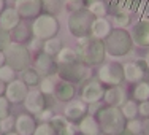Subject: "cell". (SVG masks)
<instances>
[{"mask_svg": "<svg viewBox=\"0 0 149 135\" xmlns=\"http://www.w3.org/2000/svg\"><path fill=\"white\" fill-rule=\"evenodd\" d=\"M76 52L81 62L87 64L89 67L100 65V64H103V60L106 57V49H105L103 40L94 38L91 35L84 38H78Z\"/></svg>", "mask_w": 149, "mask_h": 135, "instance_id": "obj_1", "label": "cell"}, {"mask_svg": "<svg viewBox=\"0 0 149 135\" xmlns=\"http://www.w3.org/2000/svg\"><path fill=\"white\" fill-rule=\"evenodd\" d=\"M95 118H97L100 132L105 135H120L127 124V119L124 118L122 111L118 106H102L100 111L95 115Z\"/></svg>", "mask_w": 149, "mask_h": 135, "instance_id": "obj_2", "label": "cell"}, {"mask_svg": "<svg viewBox=\"0 0 149 135\" xmlns=\"http://www.w3.org/2000/svg\"><path fill=\"white\" fill-rule=\"evenodd\" d=\"M103 43L106 56H111V57H124L133 48V40L130 32H127L125 29H118V27H113L109 35L103 40Z\"/></svg>", "mask_w": 149, "mask_h": 135, "instance_id": "obj_3", "label": "cell"}, {"mask_svg": "<svg viewBox=\"0 0 149 135\" xmlns=\"http://www.w3.org/2000/svg\"><path fill=\"white\" fill-rule=\"evenodd\" d=\"M32 35L38 40H49L52 37H57L59 34V21L56 16L41 13L32 21Z\"/></svg>", "mask_w": 149, "mask_h": 135, "instance_id": "obj_4", "label": "cell"}, {"mask_svg": "<svg viewBox=\"0 0 149 135\" xmlns=\"http://www.w3.org/2000/svg\"><path fill=\"white\" fill-rule=\"evenodd\" d=\"M57 76L63 81H68L72 84H81L87 81L91 76V67L87 64L76 60L72 64H60L57 70Z\"/></svg>", "mask_w": 149, "mask_h": 135, "instance_id": "obj_5", "label": "cell"}, {"mask_svg": "<svg viewBox=\"0 0 149 135\" xmlns=\"http://www.w3.org/2000/svg\"><path fill=\"white\" fill-rule=\"evenodd\" d=\"M92 21H94V16L89 13L87 8H84L79 11H72L67 21V27L74 38H84L91 35Z\"/></svg>", "mask_w": 149, "mask_h": 135, "instance_id": "obj_6", "label": "cell"}, {"mask_svg": "<svg viewBox=\"0 0 149 135\" xmlns=\"http://www.w3.org/2000/svg\"><path fill=\"white\" fill-rule=\"evenodd\" d=\"M5 59L6 64L11 65L16 72H21L26 67L30 65V49L24 43H17V41H11L5 48Z\"/></svg>", "mask_w": 149, "mask_h": 135, "instance_id": "obj_7", "label": "cell"}, {"mask_svg": "<svg viewBox=\"0 0 149 135\" xmlns=\"http://www.w3.org/2000/svg\"><path fill=\"white\" fill-rule=\"evenodd\" d=\"M97 78L103 86H120L124 81V65L116 60L100 64L97 70Z\"/></svg>", "mask_w": 149, "mask_h": 135, "instance_id": "obj_8", "label": "cell"}, {"mask_svg": "<svg viewBox=\"0 0 149 135\" xmlns=\"http://www.w3.org/2000/svg\"><path fill=\"white\" fill-rule=\"evenodd\" d=\"M27 92H29V86H27L21 78H15L13 81L6 83L5 97L10 100L11 105L24 104V100H26V97H27Z\"/></svg>", "mask_w": 149, "mask_h": 135, "instance_id": "obj_9", "label": "cell"}, {"mask_svg": "<svg viewBox=\"0 0 149 135\" xmlns=\"http://www.w3.org/2000/svg\"><path fill=\"white\" fill-rule=\"evenodd\" d=\"M49 95H45L40 89H29L27 97L24 100V106H26L27 113L37 116L38 113H41L45 108H48L49 102H48Z\"/></svg>", "mask_w": 149, "mask_h": 135, "instance_id": "obj_10", "label": "cell"}, {"mask_svg": "<svg viewBox=\"0 0 149 135\" xmlns=\"http://www.w3.org/2000/svg\"><path fill=\"white\" fill-rule=\"evenodd\" d=\"M105 94V86L97 80H89L84 81L83 87H81V100L84 104H95V102H102Z\"/></svg>", "mask_w": 149, "mask_h": 135, "instance_id": "obj_11", "label": "cell"}, {"mask_svg": "<svg viewBox=\"0 0 149 135\" xmlns=\"http://www.w3.org/2000/svg\"><path fill=\"white\" fill-rule=\"evenodd\" d=\"M15 8L22 19H35L43 13L41 0H15Z\"/></svg>", "mask_w": 149, "mask_h": 135, "instance_id": "obj_12", "label": "cell"}, {"mask_svg": "<svg viewBox=\"0 0 149 135\" xmlns=\"http://www.w3.org/2000/svg\"><path fill=\"white\" fill-rule=\"evenodd\" d=\"M33 67L37 69V72L41 76H54V75H57V70H59V64L56 60V57L46 54L43 51H40L37 54Z\"/></svg>", "mask_w": 149, "mask_h": 135, "instance_id": "obj_13", "label": "cell"}, {"mask_svg": "<svg viewBox=\"0 0 149 135\" xmlns=\"http://www.w3.org/2000/svg\"><path fill=\"white\" fill-rule=\"evenodd\" d=\"M63 115L65 118L73 124H78L84 116L87 115V104H84L83 100H78V99H73L67 104L65 110H63Z\"/></svg>", "mask_w": 149, "mask_h": 135, "instance_id": "obj_14", "label": "cell"}, {"mask_svg": "<svg viewBox=\"0 0 149 135\" xmlns=\"http://www.w3.org/2000/svg\"><path fill=\"white\" fill-rule=\"evenodd\" d=\"M37 118L30 113H21L16 118L15 122V130L19 135H33L35 129H37Z\"/></svg>", "mask_w": 149, "mask_h": 135, "instance_id": "obj_15", "label": "cell"}, {"mask_svg": "<svg viewBox=\"0 0 149 135\" xmlns=\"http://www.w3.org/2000/svg\"><path fill=\"white\" fill-rule=\"evenodd\" d=\"M130 35H132L133 45L140 46V48L149 46V19H141L138 24H135Z\"/></svg>", "mask_w": 149, "mask_h": 135, "instance_id": "obj_16", "label": "cell"}, {"mask_svg": "<svg viewBox=\"0 0 149 135\" xmlns=\"http://www.w3.org/2000/svg\"><path fill=\"white\" fill-rule=\"evenodd\" d=\"M146 76L144 62H127L124 65V80L129 83H138Z\"/></svg>", "mask_w": 149, "mask_h": 135, "instance_id": "obj_17", "label": "cell"}, {"mask_svg": "<svg viewBox=\"0 0 149 135\" xmlns=\"http://www.w3.org/2000/svg\"><path fill=\"white\" fill-rule=\"evenodd\" d=\"M103 100H105L106 105L120 108V106L125 104V100H127V94H125V91H124L120 86H109V87L105 89Z\"/></svg>", "mask_w": 149, "mask_h": 135, "instance_id": "obj_18", "label": "cell"}, {"mask_svg": "<svg viewBox=\"0 0 149 135\" xmlns=\"http://www.w3.org/2000/svg\"><path fill=\"white\" fill-rule=\"evenodd\" d=\"M22 21V17L19 16V13L16 11V8H5L0 13V29L11 32L13 29H16V26Z\"/></svg>", "mask_w": 149, "mask_h": 135, "instance_id": "obj_19", "label": "cell"}, {"mask_svg": "<svg viewBox=\"0 0 149 135\" xmlns=\"http://www.w3.org/2000/svg\"><path fill=\"white\" fill-rule=\"evenodd\" d=\"M113 26L106 17H94L91 26V37L98 38V40H105L106 37L109 35Z\"/></svg>", "mask_w": 149, "mask_h": 135, "instance_id": "obj_20", "label": "cell"}, {"mask_svg": "<svg viewBox=\"0 0 149 135\" xmlns=\"http://www.w3.org/2000/svg\"><path fill=\"white\" fill-rule=\"evenodd\" d=\"M74 94H76V87H74V84L68 83V81L60 80L59 83L56 84L54 97L57 99L59 102H65V104H68L70 100L74 99Z\"/></svg>", "mask_w": 149, "mask_h": 135, "instance_id": "obj_21", "label": "cell"}, {"mask_svg": "<svg viewBox=\"0 0 149 135\" xmlns=\"http://www.w3.org/2000/svg\"><path fill=\"white\" fill-rule=\"evenodd\" d=\"M76 126H78V132H81L84 135H98L100 134V127H98L97 118L92 115H86Z\"/></svg>", "mask_w": 149, "mask_h": 135, "instance_id": "obj_22", "label": "cell"}, {"mask_svg": "<svg viewBox=\"0 0 149 135\" xmlns=\"http://www.w3.org/2000/svg\"><path fill=\"white\" fill-rule=\"evenodd\" d=\"M10 34H11V40L13 41L26 43V41L30 38V35H32V27H29L24 21H21V22L16 26V29H13Z\"/></svg>", "mask_w": 149, "mask_h": 135, "instance_id": "obj_23", "label": "cell"}, {"mask_svg": "<svg viewBox=\"0 0 149 135\" xmlns=\"http://www.w3.org/2000/svg\"><path fill=\"white\" fill-rule=\"evenodd\" d=\"M41 78H43V76L37 72V69H35V67H30L29 65V67H26L24 70H21V80H22L29 87L38 86V84H40V81H41Z\"/></svg>", "mask_w": 149, "mask_h": 135, "instance_id": "obj_24", "label": "cell"}, {"mask_svg": "<svg viewBox=\"0 0 149 135\" xmlns=\"http://www.w3.org/2000/svg\"><path fill=\"white\" fill-rule=\"evenodd\" d=\"M132 97H133V100L138 102V104L149 100V81L148 80H141V81H138V83H135Z\"/></svg>", "mask_w": 149, "mask_h": 135, "instance_id": "obj_25", "label": "cell"}, {"mask_svg": "<svg viewBox=\"0 0 149 135\" xmlns=\"http://www.w3.org/2000/svg\"><path fill=\"white\" fill-rule=\"evenodd\" d=\"M87 10L94 17H106L108 3L105 0H87Z\"/></svg>", "mask_w": 149, "mask_h": 135, "instance_id": "obj_26", "label": "cell"}, {"mask_svg": "<svg viewBox=\"0 0 149 135\" xmlns=\"http://www.w3.org/2000/svg\"><path fill=\"white\" fill-rule=\"evenodd\" d=\"M62 48H63L62 41H60L57 37H52V38H49V40L43 41L41 51L46 52V54H49V56H52V57H56V56L60 52V49H62Z\"/></svg>", "mask_w": 149, "mask_h": 135, "instance_id": "obj_27", "label": "cell"}, {"mask_svg": "<svg viewBox=\"0 0 149 135\" xmlns=\"http://www.w3.org/2000/svg\"><path fill=\"white\" fill-rule=\"evenodd\" d=\"M56 60H57V64L60 65V64H72V62H76V60H79V57H78L76 49L62 48V49H60V52L56 56Z\"/></svg>", "mask_w": 149, "mask_h": 135, "instance_id": "obj_28", "label": "cell"}, {"mask_svg": "<svg viewBox=\"0 0 149 135\" xmlns=\"http://www.w3.org/2000/svg\"><path fill=\"white\" fill-rule=\"evenodd\" d=\"M120 111H122L124 118L127 121L129 119H135L138 116V102L130 99V100H125V104L120 106Z\"/></svg>", "mask_w": 149, "mask_h": 135, "instance_id": "obj_29", "label": "cell"}, {"mask_svg": "<svg viewBox=\"0 0 149 135\" xmlns=\"http://www.w3.org/2000/svg\"><path fill=\"white\" fill-rule=\"evenodd\" d=\"M41 3H43V13H48L52 16H57L63 8L62 0H41Z\"/></svg>", "mask_w": 149, "mask_h": 135, "instance_id": "obj_30", "label": "cell"}, {"mask_svg": "<svg viewBox=\"0 0 149 135\" xmlns=\"http://www.w3.org/2000/svg\"><path fill=\"white\" fill-rule=\"evenodd\" d=\"M113 22H114V27L118 29H127L132 22L130 19V13L127 11H116L114 16H113Z\"/></svg>", "mask_w": 149, "mask_h": 135, "instance_id": "obj_31", "label": "cell"}, {"mask_svg": "<svg viewBox=\"0 0 149 135\" xmlns=\"http://www.w3.org/2000/svg\"><path fill=\"white\" fill-rule=\"evenodd\" d=\"M56 81L52 76H43L38 84V89L43 92L45 95H54V89H56Z\"/></svg>", "mask_w": 149, "mask_h": 135, "instance_id": "obj_32", "label": "cell"}, {"mask_svg": "<svg viewBox=\"0 0 149 135\" xmlns=\"http://www.w3.org/2000/svg\"><path fill=\"white\" fill-rule=\"evenodd\" d=\"M15 78H16V70L13 69L11 65L3 64V65L0 67V80H2L3 83H10V81H13Z\"/></svg>", "mask_w": 149, "mask_h": 135, "instance_id": "obj_33", "label": "cell"}, {"mask_svg": "<svg viewBox=\"0 0 149 135\" xmlns=\"http://www.w3.org/2000/svg\"><path fill=\"white\" fill-rule=\"evenodd\" d=\"M49 124H51L52 127L56 129V132H59V130H62L63 127H67L70 124V121L65 118V115H54L51 118V121H49Z\"/></svg>", "mask_w": 149, "mask_h": 135, "instance_id": "obj_34", "label": "cell"}, {"mask_svg": "<svg viewBox=\"0 0 149 135\" xmlns=\"http://www.w3.org/2000/svg\"><path fill=\"white\" fill-rule=\"evenodd\" d=\"M63 6L70 11H79L87 8V0H63Z\"/></svg>", "mask_w": 149, "mask_h": 135, "instance_id": "obj_35", "label": "cell"}, {"mask_svg": "<svg viewBox=\"0 0 149 135\" xmlns=\"http://www.w3.org/2000/svg\"><path fill=\"white\" fill-rule=\"evenodd\" d=\"M33 135H57V132L49 122H40L35 129Z\"/></svg>", "mask_w": 149, "mask_h": 135, "instance_id": "obj_36", "label": "cell"}, {"mask_svg": "<svg viewBox=\"0 0 149 135\" xmlns=\"http://www.w3.org/2000/svg\"><path fill=\"white\" fill-rule=\"evenodd\" d=\"M15 122H16V118H13L11 115L3 118V119H0V132L6 134V132L15 130Z\"/></svg>", "mask_w": 149, "mask_h": 135, "instance_id": "obj_37", "label": "cell"}, {"mask_svg": "<svg viewBox=\"0 0 149 135\" xmlns=\"http://www.w3.org/2000/svg\"><path fill=\"white\" fill-rule=\"evenodd\" d=\"M125 129L130 130L133 135H140L141 132H143V122L141 121H138L136 118L135 119H129L125 124Z\"/></svg>", "mask_w": 149, "mask_h": 135, "instance_id": "obj_38", "label": "cell"}, {"mask_svg": "<svg viewBox=\"0 0 149 135\" xmlns=\"http://www.w3.org/2000/svg\"><path fill=\"white\" fill-rule=\"evenodd\" d=\"M10 100L5 97V95H0V119L10 116Z\"/></svg>", "mask_w": 149, "mask_h": 135, "instance_id": "obj_39", "label": "cell"}, {"mask_svg": "<svg viewBox=\"0 0 149 135\" xmlns=\"http://www.w3.org/2000/svg\"><path fill=\"white\" fill-rule=\"evenodd\" d=\"M141 3H143V0H125V3H124V11H127V13L138 11Z\"/></svg>", "mask_w": 149, "mask_h": 135, "instance_id": "obj_40", "label": "cell"}, {"mask_svg": "<svg viewBox=\"0 0 149 135\" xmlns=\"http://www.w3.org/2000/svg\"><path fill=\"white\" fill-rule=\"evenodd\" d=\"M11 34L3 29H0V51H5V48L11 43Z\"/></svg>", "mask_w": 149, "mask_h": 135, "instance_id": "obj_41", "label": "cell"}, {"mask_svg": "<svg viewBox=\"0 0 149 135\" xmlns=\"http://www.w3.org/2000/svg\"><path fill=\"white\" fill-rule=\"evenodd\" d=\"M52 110H49V108H45L41 113H38L35 118H37V121H40V122H49L51 121V118H52Z\"/></svg>", "mask_w": 149, "mask_h": 135, "instance_id": "obj_42", "label": "cell"}, {"mask_svg": "<svg viewBox=\"0 0 149 135\" xmlns=\"http://www.w3.org/2000/svg\"><path fill=\"white\" fill-rule=\"evenodd\" d=\"M78 134V126L73 122H70L67 127H63L62 130H59L57 135H76Z\"/></svg>", "mask_w": 149, "mask_h": 135, "instance_id": "obj_43", "label": "cell"}, {"mask_svg": "<svg viewBox=\"0 0 149 135\" xmlns=\"http://www.w3.org/2000/svg\"><path fill=\"white\" fill-rule=\"evenodd\" d=\"M138 115L143 118H149V100L138 104Z\"/></svg>", "mask_w": 149, "mask_h": 135, "instance_id": "obj_44", "label": "cell"}, {"mask_svg": "<svg viewBox=\"0 0 149 135\" xmlns=\"http://www.w3.org/2000/svg\"><path fill=\"white\" fill-rule=\"evenodd\" d=\"M103 106V104L102 102H95V104H89L87 105V115H92L95 116L98 111H100V108Z\"/></svg>", "mask_w": 149, "mask_h": 135, "instance_id": "obj_45", "label": "cell"}, {"mask_svg": "<svg viewBox=\"0 0 149 135\" xmlns=\"http://www.w3.org/2000/svg\"><path fill=\"white\" fill-rule=\"evenodd\" d=\"M143 134L149 135V118H144L143 121Z\"/></svg>", "mask_w": 149, "mask_h": 135, "instance_id": "obj_46", "label": "cell"}, {"mask_svg": "<svg viewBox=\"0 0 149 135\" xmlns=\"http://www.w3.org/2000/svg\"><path fill=\"white\" fill-rule=\"evenodd\" d=\"M5 87H6V83H3L0 80V95H5Z\"/></svg>", "mask_w": 149, "mask_h": 135, "instance_id": "obj_47", "label": "cell"}, {"mask_svg": "<svg viewBox=\"0 0 149 135\" xmlns=\"http://www.w3.org/2000/svg\"><path fill=\"white\" fill-rule=\"evenodd\" d=\"M3 64H6V59H5V52H3V51H0V67H2Z\"/></svg>", "mask_w": 149, "mask_h": 135, "instance_id": "obj_48", "label": "cell"}, {"mask_svg": "<svg viewBox=\"0 0 149 135\" xmlns=\"http://www.w3.org/2000/svg\"><path fill=\"white\" fill-rule=\"evenodd\" d=\"M143 62H144V65H146V70H149V51H148V54L144 56Z\"/></svg>", "mask_w": 149, "mask_h": 135, "instance_id": "obj_49", "label": "cell"}, {"mask_svg": "<svg viewBox=\"0 0 149 135\" xmlns=\"http://www.w3.org/2000/svg\"><path fill=\"white\" fill-rule=\"evenodd\" d=\"M5 10V0H0V13Z\"/></svg>", "mask_w": 149, "mask_h": 135, "instance_id": "obj_50", "label": "cell"}, {"mask_svg": "<svg viewBox=\"0 0 149 135\" xmlns=\"http://www.w3.org/2000/svg\"><path fill=\"white\" fill-rule=\"evenodd\" d=\"M120 135H133L132 132H130V130H127V129H124V132L120 134Z\"/></svg>", "mask_w": 149, "mask_h": 135, "instance_id": "obj_51", "label": "cell"}, {"mask_svg": "<svg viewBox=\"0 0 149 135\" xmlns=\"http://www.w3.org/2000/svg\"><path fill=\"white\" fill-rule=\"evenodd\" d=\"M3 135H19L16 132V130H11V132H6V134H3Z\"/></svg>", "mask_w": 149, "mask_h": 135, "instance_id": "obj_52", "label": "cell"}, {"mask_svg": "<svg viewBox=\"0 0 149 135\" xmlns=\"http://www.w3.org/2000/svg\"><path fill=\"white\" fill-rule=\"evenodd\" d=\"M76 135H84V134H81V132H79V134H76Z\"/></svg>", "mask_w": 149, "mask_h": 135, "instance_id": "obj_53", "label": "cell"}, {"mask_svg": "<svg viewBox=\"0 0 149 135\" xmlns=\"http://www.w3.org/2000/svg\"><path fill=\"white\" fill-rule=\"evenodd\" d=\"M148 81H149V75H148Z\"/></svg>", "mask_w": 149, "mask_h": 135, "instance_id": "obj_54", "label": "cell"}, {"mask_svg": "<svg viewBox=\"0 0 149 135\" xmlns=\"http://www.w3.org/2000/svg\"><path fill=\"white\" fill-rule=\"evenodd\" d=\"M0 134H2V132H0Z\"/></svg>", "mask_w": 149, "mask_h": 135, "instance_id": "obj_55", "label": "cell"}]
</instances>
